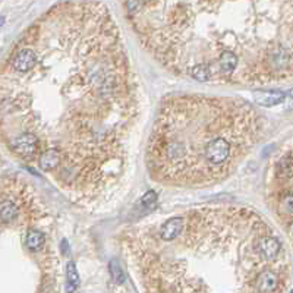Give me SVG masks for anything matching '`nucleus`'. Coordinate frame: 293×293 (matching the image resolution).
Instances as JSON below:
<instances>
[{"label": "nucleus", "instance_id": "8", "mask_svg": "<svg viewBox=\"0 0 293 293\" xmlns=\"http://www.w3.org/2000/svg\"><path fill=\"white\" fill-rule=\"evenodd\" d=\"M284 100V94L278 91L273 93H255V101L262 106H275Z\"/></svg>", "mask_w": 293, "mask_h": 293}, {"label": "nucleus", "instance_id": "11", "mask_svg": "<svg viewBox=\"0 0 293 293\" xmlns=\"http://www.w3.org/2000/svg\"><path fill=\"white\" fill-rule=\"evenodd\" d=\"M156 202H157V194L154 191H148L142 199H141V204L144 208H148V210H153L156 207Z\"/></svg>", "mask_w": 293, "mask_h": 293}, {"label": "nucleus", "instance_id": "9", "mask_svg": "<svg viewBox=\"0 0 293 293\" xmlns=\"http://www.w3.org/2000/svg\"><path fill=\"white\" fill-rule=\"evenodd\" d=\"M66 275H68V284H66V292L72 293L78 284H79V275L77 271V267L74 262H68V268H66Z\"/></svg>", "mask_w": 293, "mask_h": 293}, {"label": "nucleus", "instance_id": "2", "mask_svg": "<svg viewBox=\"0 0 293 293\" xmlns=\"http://www.w3.org/2000/svg\"><path fill=\"white\" fill-rule=\"evenodd\" d=\"M141 44L169 71L217 85L292 79V2H125Z\"/></svg>", "mask_w": 293, "mask_h": 293}, {"label": "nucleus", "instance_id": "12", "mask_svg": "<svg viewBox=\"0 0 293 293\" xmlns=\"http://www.w3.org/2000/svg\"><path fill=\"white\" fill-rule=\"evenodd\" d=\"M3 24V18H0V25H2Z\"/></svg>", "mask_w": 293, "mask_h": 293}, {"label": "nucleus", "instance_id": "1", "mask_svg": "<svg viewBox=\"0 0 293 293\" xmlns=\"http://www.w3.org/2000/svg\"><path fill=\"white\" fill-rule=\"evenodd\" d=\"M138 115V82L104 3L55 5L0 71L9 148L75 199H96L119 180Z\"/></svg>", "mask_w": 293, "mask_h": 293}, {"label": "nucleus", "instance_id": "4", "mask_svg": "<svg viewBox=\"0 0 293 293\" xmlns=\"http://www.w3.org/2000/svg\"><path fill=\"white\" fill-rule=\"evenodd\" d=\"M264 132L262 115L242 98L172 96L153 125L147 166L163 185L207 188L227 179Z\"/></svg>", "mask_w": 293, "mask_h": 293}, {"label": "nucleus", "instance_id": "10", "mask_svg": "<svg viewBox=\"0 0 293 293\" xmlns=\"http://www.w3.org/2000/svg\"><path fill=\"white\" fill-rule=\"evenodd\" d=\"M109 271H110V275L112 278L117 283V284H122L125 281V273H123V268L120 267L119 261L117 259H112L109 262Z\"/></svg>", "mask_w": 293, "mask_h": 293}, {"label": "nucleus", "instance_id": "6", "mask_svg": "<svg viewBox=\"0 0 293 293\" xmlns=\"http://www.w3.org/2000/svg\"><path fill=\"white\" fill-rule=\"evenodd\" d=\"M28 192L21 199H14L11 196L0 198V223L9 224L21 218L25 213V198H28Z\"/></svg>", "mask_w": 293, "mask_h": 293}, {"label": "nucleus", "instance_id": "5", "mask_svg": "<svg viewBox=\"0 0 293 293\" xmlns=\"http://www.w3.org/2000/svg\"><path fill=\"white\" fill-rule=\"evenodd\" d=\"M292 151H289L278 163L277 166V177L274 180L275 186V204H277V211L280 213V217L283 221H287L289 224L292 223V215H293V194H292Z\"/></svg>", "mask_w": 293, "mask_h": 293}, {"label": "nucleus", "instance_id": "3", "mask_svg": "<svg viewBox=\"0 0 293 293\" xmlns=\"http://www.w3.org/2000/svg\"><path fill=\"white\" fill-rule=\"evenodd\" d=\"M129 248L153 290L183 293L229 278L259 293H278L289 277V258L273 227L243 207L192 210L170 239L158 237L150 226L137 229Z\"/></svg>", "mask_w": 293, "mask_h": 293}, {"label": "nucleus", "instance_id": "7", "mask_svg": "<svg viewBox=\"0 0 293 293\" xmlns=\"http://www.w3.org/2000/svg\"><path fill=\"white\" fill-rule=\"evenodd\" d=\"M25 245L31 251L41 249L46 245V236H44V233H41L40 230H34V229L28 230L27 236H25Z\"/></svg>", "mask_w": 293, "mask_h": 293}]
</instances>
